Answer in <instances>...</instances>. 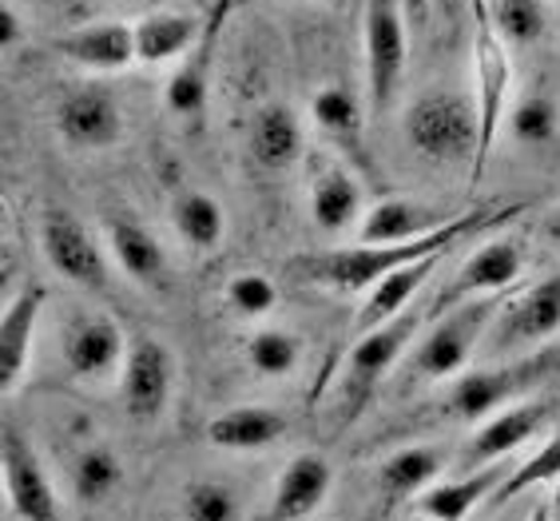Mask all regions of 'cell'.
<instances>
[{
    "mask_svg": "<svg viewBox=\"0 0 560 521\" xmlns=\"http://www.w3.org/2000/svg\"><path fill=\"white\" fill-rule=\"evenodd\" d=\"M0 474H4V498L16 521H60V501H56L48 470L36 458L33 442L9 422L0 438Z\"/></svg>",
    "mask_w": 560,
    "mask_h": 521,
    "instance_id": "12",
    "label": "cell"
},
{
    "mask_svg": "<svg viewBox=\"0 0 560 521\" xmlns=\"http://www.w3.org/2000/svg\"><path fill=\"white\" fill-rule=\"evenodd\" d=\"M223 24V9L215 12V21L207 24L203 40L195 44L191 53L172 68V77L163 84V112L175 124L195 128L207 116V100H211V68H215V36Z\"/></svg>",
    "mask_w": 560,
    "mask_h": 521,
    "instance_id": "17",
    "label": "cell"
},
{
    "mask_svg": "<svg viewBox=\"0 0 560 521\" xmlns=\"http://www.w3.org/2000/svg\"><path fill=\"white\" fill-rule=\"evenodd\" d=\"M243 498L215 478H199L184 489V521H243Z\"/></svg>",
    "mask_w": 560,
    "mask_h": 521,
    "instance_id": "36",
    "label": "cell"
},
{
    "mask_svg": "<svg viewBox=\"0 0 560 521\" xmlns=\"http://www.w3.org/2000/svg\"><path fill=\"white\" fill-rule=\"evenodd\" d=\"M469 9H474V0H433V12L438 16H469Z\"/></svg>",
    "mask_w": 560,
    "mask_h": 521,
    "instance_id": "40",
    "label": "cell"
},
{
    "mask_svg": "<svg viewBox=\"0 0 560 521\" xmlns=\"http://www.w3.org/2000/svg\"><path fill=\"white\" fill-rule=\"evenodd\" d=\"M560 331V271L533 282L525 294L497 311L486 335V350L493 359H521L533 355Z\"/></svg>",
    "mask_w": 560,
    "mask_h": 521,
    "instance_id": "8",
    "label": "cell"
},
{
    "mask_svg": "<svg viewBox=\"0 0 560 521\" xmlns=\"http://www.w3.org/2000/svg\"><path fill=\"white\" fill-rule=\"evenodd\" d=\"M433 323V306L413 303L406 315L389 319V323L374 326V331H362V335L350 343V350L342 355L335 370V391L338 406H342V418H338V430L354 426L366 406L377 398L382 382L398 370V362L413 350V338L421 335V326Z\"/></svg>",
    "mask_w": 560,
    "mask_h": 521,
    "instance_id": "2",
    "label": "cell"
},
{
    "mask_svg": "<svg viewBox=\"0 0 560 521\" xmlns=\"http://www.w3.org/2000/svg\"><path fill=\"white\" fill-rule=\"evenodd\" d=\"M172 228L175 235L187 243L191 251L207 255V251H219L226 240V211L211 192H179L172 199Z\"/></svg>",
    "mask_w": 560,
    "mask_h": 521,
    "instance_id": "30",
    "label": "cell"
},
{
    "mask_svg": "<svg viewBox=\"0 0 560 521\" xmlns=\"http://www.w3.org/2000/svg\"><path fill=\"white\" fill-rule=\"evenodd\" d=\"M24 40V24H21V12H16V4H0V48H4V56L16 53Z\"/></svg>",
    "mask_w": 560,
    "mask_h": 521,
    "instance_id": "38",
    "label": "cell"
},
{
    "mask_svg": "<svg viewBox=\"0 0 560 521\" xmlns=\"http://www.w3.org/2000/svg\"><path fill=\"white\" fill-rule=\"evenodd\" d=\"M52 128L72 152H108L124 140V108L104 84L68 88L56 100Z\"/></svg>",
    "mask_w": 560,
    "mask_h": 521,
    "instance_id": "10",
    "label": "cell"
},
{
    "mask_svg": "<svg viewBox=\"0 0 560 521\" xmlns=\"http://www.w3.org/2000/svg\"><path fill=\"white\" fill-rule=\"evenodd\" d=\"M104 235H108V255L119 271L140 287H160L167 275V255H163L160 235L131 211H112L104 219Z\"/></svg>",
    "mask_w": 560,
    "mask_h": 521,
    "instance_id": "20",
    "label": "cell"
},
{
    "mask_svg": "<svg viewBox=\"0 0 560 521\" xmlns=\"http://www.w3.org/2000/svg\"><path fill=\"white\" fill-rule=\"evenodd\" d=\"M509 470L497 462V466H481V470H465L462 478H450V482H438L430 486L425 494L418 498V510L421 518H433V521H465L469 513L481 506V501L493 498V489L501 486Z\"/></svg>",
    "mask_w": 560,
    "mask_h": 521,
    "instance_id": "29",
    "label": "cell"
},
{
    "mask_svg": "<svg viewBox=\"0 0 560 521\" xmlns=\"http://www.w3.org/2000/svg\"><path fill=\"white\" fill-rule=\"evenodd\" d=\"M489 21L505 36L509 48H533L549 33V9L545 0H486Z\"/></svg>",
    "mask_w": 560,
    "mask_h": 521,
    "instance_id": "35",
    "label": "cell"
},
{
    "mask_svg": "<svg viewBox=\"0 0 560 521\" xmlns=\"http://www.w3.org/2000/svg\"><path fill=\"white\" fill-rule=\"evenodd\" d=\"M335 489V470L323 454H294L282 466L275 494H270L267 521H302L311 518Z\"/></svg>",
    "mask_w": 560,
    "mask_h": 521,
    "instance_id": "21",
    "label": "cell"
},
{
    "mask_svg": "<svg viewBox=\"0 0 560 521\" xmlns=\"http://www.w3.org/2000/svg\"><path fill=\"white\" fill-rule=\"evenodd\" d=\"M450 466V454L442 445H406L398 454H389L377 470V494L386 506H401V501L421 498L430 486H438V478Z\"/></svg>",
    "mask_w": 560,
    "mask_h": 521,
    "instance_id": "27",
    "label": "cell"
},
{
    "mask_svg": "<svg viewBox=\"0 0 560 521\" xmlns=\"http://www.w3.org/2000/svg\"><path fill=\"white\" fill-rule=\"evenodd\" d=\"M557 4H560V0H557Z\"/></svg>",
    "mask_w": 560,
    "mask_h": 521,
    "instance_id": "46",
    "label": "cell"
},
{
    "mask_svg": "<svg viewBox=\"0 0 560 521\" xmlns=\"http://www.w3.org/2000/svg\"><path fill=\"white\" fill-rule=\"evenodd\" d=\"M175 379H179V367H175L172 347L151 335L136 338L128 347V362L119 370V398L131 422H160L172 406Z\"/></svg>",
    "mask_w": 560,
    "mask_h": 521,
    "instance_id": "9",
    "label": "cell"
},
{
    "mask_svg": "<svg viewBox=\"0 0 560 521\" xmlns=\"http://www.w3.org/2000/svg\"><path fill=\"white\" fill-rule=\"evenodd\" d=\"M207 24L184 9H155L136 21V53L143 68L179 65L195 44L203 40Z\"/></svg>",
    "mask_w": 560,
    "mask_h": 521,
    "instance_id": "23",
    "label": "cell"
},
{
    "mask_svg": "<svg viewBox=\"0 0 560 521\" xmlns=\"http://www.w3.org/2000/svg\"><path fill=\"white\" fill-rule=\"evenodd\" d=\"M299 4H314V0H299Z\"/></svg>",
    "mask_w": 560,
    "mask_h": 521,
    "instance_id": "44",
    "label": "cell"
},
{
    "mask_svg": "<svg viewBox=\"0 0 560 521\" xmlns=\"http://www.w3.org/2000/svg\"><path fill=\"white\" fill-rule=\"evenodd\" d=\"M545 418H549V402H513L505 410L489 414L486 422H477L474 438L462 445L457 466L481 470V466L505 462L509 454H517L521 445H528L540 435Z\"/></svg>",
    "mask_w": 560,
    "mask_h": 521,
    "instance_id": "14",
    "label": "cell"
},
{
    "mask_svg": "<svg viewBox=\"0 0 560 521\" xmlns=\"http://www.w3.org/2000/svg\"><path fill=\"white\" fill-rule=\"evenodd\" d=\"M223 299L231 306V315L238 319H270L279 311V287L267 279L262 271H238L226 279L223 287Z\"/></svg>",
    "mask_w": 560,
    "mask_h": 521,
    "instance_id": "37",
    "label": "cell"
},
{
    "mask_svg": "<svg viewBox=\"0 0 560 521\" xmlns=\"http://www.w3.org/2000/svg\"><path fill=\"white\" fill-rule=\"evenodd\" d=\"M291 422L275 406H231L207 422V442L226 454H259L287 438Z\"/></svg>",
    "mask_w": 560,
    "mask_h": 521,
    "instance_id": "22",
    "label": "cell"
},
{
    "mask_svg": "<svg viewBox=\"0 0 560 521\" xmlns=\"http://www.w3.org/2000/svg\"><path fill=\"white\" fill-rule=\"evenodd\" d=\"M469 60H474V104L477 120H481V148H477V167L469 175L477 184L486 175L497 136L505 128L509 88H513V48L489 21L486 0H474V9H469Z\"/></svg>",
    "mask_w": 560,
    "mask_h": 521,
    "instance_id": "5",
    "label": "cell"
},
{
    "mask_svg": "<svg viewBox=\"0 0 560 521\" xmlns=\"http://www.w3.org/2000/svg\"><path fill=\"white\" fill-rule=\"evenodd\" d=\"M406 143L410 152L425 163H438V167H462L469 163V175L477 167V148H481V120H477V104L474 92H450V88H438V92H421L406 108Z\"/></svg>",
    "mask_w": 560,
    "mask_h": 521,
    "instance_id": "3",
    "label": "cell"
},
{
    "mask_svg": "<svg viewBox=\"0 0 560 521\" xmlns=\"http://www.w3.org/2000/svg\"><path fill=\"white\" fill-rule=\"evenodd\" d=\"M124 486V462L108 442H92L72 458V494L80 506H100Z\"/></svg>",
    "mask_w": 560,
    "mask_h": 521,
    "instance_id": "31",
    "label": "cell"
},
{
    "mask_svg": "<svg viewBox=\"0 0 560 521\" xmlns=\"http://www.w3.org/2000/svg\"><path fill=\"white\" fill-rule=\"evenodd\" d=\"M552 370H560V350H533L486 370H462L450 382L442 410L457 422H486L489 414L521 402V394L533 391L537 382H549Z\"/></svg>",
    "mask_w": 560,
    "mask_h": 521,
    "instance_id": "6",
    "label": "cell"
},
{
    "mask_svg": "<svg viewBox=\"0 0 560 521\" xmlns=\"http://www.w3.org/2000/svg\"><path fill=\"white\" fill-rule=\"evenodd\" d=\"M505 306V294H477L465 303H453L445 311H433V326L425 338L413 343L406 355V379L410 382H445L457 379L474 350L486 343L489 326H493L497 311Z\"/></svg>",
    "mask_w": 560,
    "mask_h": 521,
    "instance_id": "4",
    "label": "cell"
},
{
    "mask_svg": "<svg viewBox=\"0 0 560 521\" xmlns=\"http://www.w3.org/2000/svg\"><path fill=\"white\" fill-rule=\"evenodd\" d=\"M525 521H552V510L549 506H537V510H528Z\"/></svg>",
    "mask_w": 560,
    "mask_h": 521,
    "instance_id": "42",
    "label": "cell"
},
{
    "mask_svg": "<svg viewBox=\"0 0 560 521\" xmlns=\"http://www.w3.org/2000/svg\"><path fill=\"white\" fill-rule=\"evenodd\" d=\"M552 518L560 521V478L552 482Z\"/></svg>",
    "mask_w": 560,
    "mask_h": 521,
    "instance_id": "43",
    "label": "cell"
},
{
    "mask_svg": "<svg viewBox=\"0 0 560 521\" xmlns=\"http://www.w3.org/2000/svg\"><path fill=\"white\" fill-rule=\"evenodd\" d=\"M56 53L65 56L68 65L84 68V72H104V77L140 65L136 24H124V21L80 24V28H72V33H65L56 40Z\"/></svg>",
    "mask_w": 560,
    "mask_h": 521,
    "instance_id": "19",
    "label": "cell"
},
{
    "mask_svg": "<svg viewBox=\"0 0 560 521\" xmlns=\"http://www.w3.org/2000/svg\"><path fill=\"white\" fill-rule=\"evenodd\" d=\"M128 338L119 331V323L104 311L80 315L65 335V370L80 382H108L116 379L124 362H128Z\"/></svg>",
    "mask_w": 560,
    "mask_h": 521,
    "instance_id": "13",
    "label": "cell"
},
{
    "mask_svg": "<svg viewBox=\"0 0 560 521\" xmlns=\"http://www.w3.org/2000/svg\"><path fill=\"white\" fill-rule=\"evenodd\" d=\"M302 338L294 335V331H287V326H259L255 335L247 338V347H243V355H247V367L259 374V379H291L294 370H299L302 362Z\"/></svg>",
    "mask_w": 560,
    "mask_h": 521,
    "instance_id": "32",
    "label": "cell"
},
{
    "mask_svg": "<svg viewBox=\"0 0 560 521\" xmlns=\"http://www.w3.org/2000/svg\"><path fill=\"white\" fill-rule=\"evenodd\" d=\"M366 120L370 108L366 100L354 96L350 88L330 84L318 88L311 100V124L323 131V140L342 152L350 163H358L366 175H374V163H370V148H366Z\"/></svg>",
    "mask_w": 560,
    "mask_h": 521,
    "instance_id": "15",
    "label": "cell"
},
{
    "mask_svg": "<svg viewBox=\"0 0 560 521\" xmlns=\"http://www.w3.org/2000/svg\"><path fill=\"white\" fill-rule=\"evenodd\" d=\"M513 216H521V207H474V211H462L445 228L430 231V235H421L413 243H354V247L335 251H306V255L291 259L287 271L299 282H311V287H323V291L366 294L389 271L425 259V255H438V251H453L462 240H469V235L486 228H497V223H505Z\"/></svg>",
    "mask_w": 560,
    "mask_h": 521,
    "instance_id": "1",
    "label": "cell"
},
{
    "mask_svg": "<svg viewBox=\"0 0 560 521\" xmlns=\"http://www.w3.org/2000/svg\"><path fill=\"white\" fill-rule=\"evenodd\" d=\"M401 9H406V16H410L413 36H421L425 28H430V21H433V0H401Z\"/></svg>",
    "mask_w": 560,
    "mask_h": 521,
    "instance_id": "39",
    "label": "cell"
},
{
    "mask_svg": "<svg viewBox=\"0 0 560 521\" xmlns=\"http://www.w3.org/2000/svg\"><path fill=\"white\" fill-rule=\"evenodd\" d=\"M521 271H525L521 243L489 240L486 247H477L474 255L462 263V271L453 275V282H450V291L438 294L433 311H445V306L477 299V294H505L509 287L521 279Z\"/></svg>",
    "mask_w": 560,
    "mask_h": 521,
    "instance_id": "18",
    "label": "cell"
},
{
    "mask_svg": "<svg viewBox=\"0 0 560 521\" xmlns=\"http://www.w3.org/2000/svg\"><path fill=\"white\" fill-rule=\"evenodd\" d=\"M540 240H549L552 247H560V204L540 219Z\"/></svg>",
    "mask_w": 560,
    "mask_h": 521,
    "instance_id": "41",
    "label": "cell"
},
{
    "mask_svg": "<svg viewBox=\"0 0 560 521\" xmlns=\"http://www.w3.org/2000/svg\"><path fill=\"white\" fill-rule=\"evenodd\" d=\"M557 478H560V435H549L533 454L525 458V462H521V466L509 470L486 506L489 510H501V506L517 501L521 494H528V489L549 486V482H557Z\"/></svg>",
    "mask_w": 560,
    "mask_h": 521,
    "instance_id": "33",
    "label": "cell"
},
{
    "mask_svg": "<svg viewBox=\"0 0 560 521\" xmlns=\"http://www.w3.org/2000/svg\"><path fill=\"white\" fill-rule=\"evenodd\" d=\"M362 180L346 172L342 163H326L311 180V219L326 235L350 231L362 223Z\"/></svg>",
    "mask_w": 560,
    "mask_h": 521,
    "instance_id": "28",
    "label": "cell"
},
{
    "mask_svg": "<svg viewBox=\"0 0 560 521\" xmlns=\"http://www.w3.org/2000/svg\"><path fill=\"white\" fill-rule=\"evenodd\" d=\"M40 251H44V263H48L65 282H72V287L100 291V287L108 282L112 255H104L100 240L72 216V211H60V207L44 211Z\"/></svg>",
    "mask_w": 560,
    "mask_h": 521,
    "instance_id": "11",
    "label": "cell"
},
{
    "mask_svg": "<svg viewBox=\"0 0 560 521\" xmlns=\"http://www.w3.org/2000/svg\"><path fill=\"white\" fill-rule=\"evenodd\" d=\"M44 306H48V291L28 282L4 303V315H0V386L4 394L21 391L24 374L33 367V347H36V326L44 319Z\"/></svg>",
    "mask_w": 560,
    "mask_h": 521,
    "instance_id": "16",
    "label": "cell"
},
{
    "mask_svg": "<svg viewBox=\"0 0 560 521\" xmlns=\"http://www.w3.org/2000/svg\"><path fill=\"white\" fill-rule=\"evenodd\" d=\"M450 219H457V216H445V211H438V207H430V204H418V199L386 196L362 216V223H358V243H413V240H421V235H430V231L445 228Z\"/></svg>",
    "mask_w": 560,
    "mask_h": 521,
    "instance_id": "24",
    "label": "cell"
},
{
    "mask_svg": "<svg viewBox=\"0 0 560 521\" xmlns=\"http://www.w3.org/2000/svg\"><path fill=\"white\" fill-rule=\"evenodd\" d=\"M445 255H450V251H438V255H425V259H418V263H406V267H398V271H389L374 291H366L362 311H358V335L389 323V319L406 315L413 303H421L418 299L421 287L433 279V271L445 263Z\"/></svg>",
    "mask_w": 560,
    "mask_h": 521,
    "instance_id": "25",
    "label": "cell"
},
{
    "mask_svg": "<svg viewBox=\"0 0 560 521\" xmlns=\"http://www.w3.org/2000/svg\"><path fill=\"white\" fill-rule=\"evenodd\" d=\"M418 521H433V518H418Z\"/></svg>",
    "mask_w": 560,
    "mask_h": 521,
    "instance_id": "45",
    "label": "cell"
},
{
    "mask_svg": "<svg viewBox=\"0 0 560 521\" xmlns=\"http://www.w3.org/2000/svg\"><path fill=\"white\" fill-rule=\"evenodd\" d=\"M302 148H306V128H302V116L291 104H262L255 112V124H250V155L262 172H291L294 163L302 160Z\"/></svg>",
    "mask_w": 560,
    "mask_h": 521,
    "instance_id": "26",
    "label": "cell"
},
{
    "mask_svg": "<svg viewBox=\"0 0 560 521\" xmlns=\"http://www.w3.org/2000/svg\"><path fill=\"white\" fill-rule=\"evenodd\" d=\"M362 36H366V108L370 120L382 124L410 65L413 28L401 0H366Z\"/></svg>",
    "mask_w": 560,
    "mask_h": 521,
    "instance_id": "7",
    "label": "cell"
},
{
    "mask_svg": "<svg viewBox=\"0 0 560 521\" xmlns=\"http://www.w3.org/2000/svg\"><path fill=\"white\" fill-rule=\"evenodd\" d=\"M505 128L513 136V143L521 148H549L557 140L560 128V108L549 92H525V96L509 108Z\"/></svg>",
    "mask_w": 560,
    "mask_h": 521,
    "instance_id": "34",
    "label": "cell"
}]
</instances>
